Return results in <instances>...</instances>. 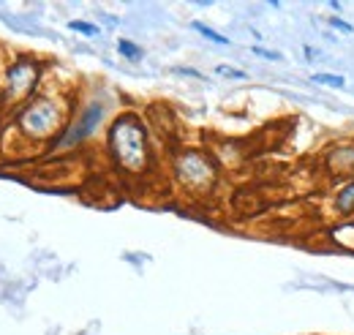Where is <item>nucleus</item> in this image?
I'll list each match as a JSON object with an SVG mask.
<instances>
[{
    "label": "nucleus",
    "mask_w": 354,
    "mask_h": 335,
    "mask_svg": "<svg viewBox=\"0 0 354 335\" xmlns=\"http://www.w3.org/2000/svg\"><path fill=\"white\" fill-rule=\"evenodd\" d=\"M36 77H38V71L33 63H16L8 71V82L16 93H30L33 85H36Z\"/></svg>",
    "instance_id": "obj_6"
},
{
    "label": "nucleus",
    "mask_w": 354,
    "mask_h": 335,
    "mask_svg": "<svg viewBox=\"0 0 354 335\" xmlns=\"http://www.w3.org/2000/svg\"><path fill=\"white\" fill-rule=\"evenodd\" d=\"M313 82L316 85H327V88H344L346 79L338 74H313Z\"/></svg>",
    "instance_id": "obj_9"
},
{
    "label": "nucleus",
    "mask_w": 354,
    "mask_h": 335,
    "mask_svg": "<svg viewBox=\"0 0 354 335\" xmlns=\"http://www.w3.org/2000/svg\"><path fill=\"white\" fill-rule=\"evenodd\" d=\"M175 172L188 188H207L216 180V166H213V161L207 158L205 153H196V150H188V153L180 155L177 164H175Z\"/></svg>",
    "instance_id": "obj_2"
},
{
    "label": "nucleus",
    "mask_w": 354,
    "mask_h": 335,
    "mask_svg": "<svg viewBox=\"0 0 354 335\" xmlns=\"http://www.w3.org/2000/svg\"><path fill=\"white\" fill-rule=\"evenodd\" d=\"M218 74L232 77V79H245V71H237V68H229V66H218Z\"/></svg>",
    "instance_id": "obj_12"
},
{
    "label": "nucleus",
    "mask_w": 354,
    "mask_h": 335,
    "mask_svg": "<svg viewBox=\"0 0 354 335\" xmlns=\"http://www.w3.org/2000/svg\"><path fill=\"white\" fill-rule=\"evenodd\" d=\"M324 169L333 177H354V144H335L324 155Z\"/></svg>",
    "instance_id": "obj_4"
},
{
    "label": "nucleus",
    "mask_w": 354,
    "mask_h": 335,
    "mask_svg": "<svg viewBox=\"0 0 354 335\" xmlns=\"http://www.w3.org/2000/svg\"><path fill=\"white\" fill-rule=\"evenodd\" d=\"M118 52L123 57H128V60H139V57H142V49L131 41H118Z\"/></svg>",
    "instance_id": "obj_10"
},
{
    "label": "nucleus",
    "mask_w": 354,
    "mask_h": 335,
    "mask_svg": "<svg viewBox=\"0 0 354 335\" xmlns=\"http://www.w3.org/2000/svg\"><path fill=\"white\" fill-rule=\"evenodd\" d=\"M101 114H104V109H101V104H90L88 109H85V114H82V120H79L77 125H74V131H68L66 134V139H63V144H77V142H82L85 136L93 131V125L101 120Z\"/></svg>",
    "instance_id": "obj_5"
},
{
    "label": "nucleus",
    "mask_w": 354,
    "mask_h": 335,
    "mask_svg": "<svg viewBox=\"0 0 354 335\" xmlns=\"http://www.w3.org/2000/svg\"><path fill=\"white\" fill-rule=\"evenodd\" d=\"M305 55H308V57H319V52L311 49V47H305Z\"/></svg>",
    "instance_id": "obj_16"
},
{
    "label": "nucleus",
    "mask_w": 354,
    "mask_h": 335,
    "mask_svg": "<svg viewBox=\"0 0 354 335\" xmlns=\"http://www.w3.org/2000/svg\"><path fill=\"white\" fill-rule=\"evenodd\" d=\"M175 74H185V77H196V79L202 77V74H199V71H194V68H175Z\"/></svg>",
    "instance_id": "obj_15"
},
{
    "label": "nucleus",
    "mask_w": 354,
    "mask_h": 335,
    "mask_svg": "<svg viewBox=\"0 0 354 335\" xmlns=\"http://www.w3.org/2000/svg\"><path fill=\"white\" fill-rule=\"evenodd\" d=\"M68 27L77 30V33H85V36H98V33H101L96 25H90V22H79V19H71V22H68Z\"/></svg>",
    "instance_id": "obj_11"
},
{
    "label": "nucleus",
    "mask_w": 354,
    "mask_h": 335,
    "mask_svg": "<svg viewBox=\"0 0 354 335\" xmlns=\"http://www.w3.org/2000/svg\"><path fill=\"white\" fill-rule=\"evenodd\" d=\"M253 52L267 57V60H281V52H270V49H262V47H253Z\"/></svg>",
    "instance_id": "obj_14"
},
{
    "label": "nucleus",
    "mask_w": 354,
    "mask_h": 335,
    "mask_svg": "<svg viewBox=\"0 0 354 335\" xmlns=\"http://www.w3.org/2000/svg\"><path fill=\"white\" fill-rule=\"evenodd\" d=\"M335 205H338V213H344V216L354 213V180H349L346 186L338 188V194H335Z\"/></svg>",
    "instance_id": "obj_7"
},
{
    "label": "nucleus",
    "mask_w": 354,
    "mask_h": 335,
    "mask_svg": "<svg viewBox=\"0 0 354 335\" xmlns=\"http://www.w3.org/2000/svg\"><path fill=\"white\" fill-rule=\"evenodd\" d=\"M330 25H333L335 30H344V33H352V30H354V27L349 25V22H344L341 16H333V19H330Z\"/></svg>",
    "instance_id": "obj_13"
},
{
    "label": "nucleus",
    "mask_w": 354,
    "mask_h": 335,
    "mask_svg": "<svg viewBox=\"0 0 354 335\" xmlns=\"http://www.w3.org/2000/svg\"><path fill=\"white\" fill-rule=\"evenodd\" d=\"M109 150L120 169L125 172H142L147 164V136L139 120L133 117H120L115 120L109 131Z\"/></svg>",
    "instance_id": "obj_1"
},
{
    "label": "nucleus",
    "mask_w": 354,
    "mask_h": 335,
    "mask_svg": "<svg viewBox=\"0 0 354 335\" xmlns=\"http://www.w3.org/2000/svg\"><path fill=\"white\" fill-rule=\"evenodd\" d=\"M191 27H194L196 33H202L205 38H210V41L221 44V47H226V44H229V38H226V36H221L218 30H213V27H207V25H202V22H191Z\"/></svg>",
    "instance_id": "obj_8"
},
{
    "label": "nucleus",
    "mask_w": 354,
    "mask_h": 335,
    "mask_svg": "<svg viewBox=\"0 0 354 335\" xmlns=\"http://www.w3.org/2000/svg\"><path fill=\"white\" fill-rule=\"evenodd\" d=\"M19 123H22V128H25V131H33L36 136H44V134H52V131L57 128V123H60V112H57L55 104L38 101V104H33V107H27L25 112H22Z\"/></svg>",
    "instance_id": "obj_3"
}]
</instances>
